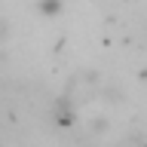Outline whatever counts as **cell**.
Wrapping results in <instances>:
<instances>
[{"label":"cell","instance_id":"cell-1","mask_svg":"<svg viewBox=\"0 0 147 147\" xmlns=\"http://www.w3.org/2000/svg\"><path fill=\"white\" fill-rule=\"evenodd\" d=\"M37 12L40 16H61L64 0H37Z\"/></svg>","mask_w":147,"mask_h":147},{"label":"cell","instance_id":"cell-2","mask_svg":"<svg viewBox=\"0 0 147 147\" xmlns=\"http://www.w3.org/2000/svg\"><path fill=\"white\" fill-rule=\"evenodd\" d=\"M9 34H12V25H9V18H6V16H0V46L9 40Z\"/></svg>","mask_w":147,"mask_h":147}]
</instances>
